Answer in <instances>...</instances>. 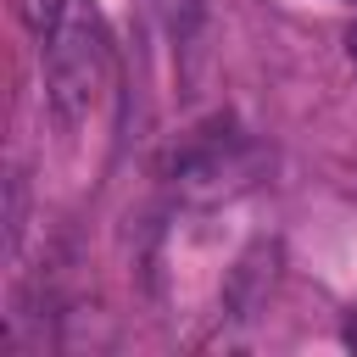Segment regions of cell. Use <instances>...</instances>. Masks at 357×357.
Instances as JSON below:
<instances>
[{
    "mask_svg": "<svg viewBox=\"0 0 357 357\" xmlns=\"http://www.w3.org/2000/svg\"><path fill=\"white\" fill-rule=\"evenodd\" d=\"M346 61H351V67H357V28H351V33H346Z\"/></svg>",
    "mask_w": 357,
    "mask_h": 357,
    "instance_id": "6",
    "label": "cell"
},
{
    "mask_svg": "<svg viewBox=\"0 0 357 357\" xmlns=\"http://www.w3.org/2000/svg\"><path fill=\"white\" fill-rule=\"evenodd\" d=\"M112 78V56H106V33L95 22V11L67 6V17L56 22V33L45 39V100L50 112L73 128L84 123Z\"/></svg>",
    "mask_w": 357,
    "mask_h": 357,
    "instance_id": "1",
    "label": "cell"
},
{
    "mask_svg": "<svg viewBox=\"0 0 357 357\" xmlns=\"http://www.w3.org/2000/svg\"><path fill=\"white\" fill-rule=\"evenodd\" d=\"M156 11L167 17V28H173V33H184V28L195 22V0H156Z\"/></svg>",
    "mask_w": 357,
    "mask_h": 357,
    "instance_id": "4",
    "label": "cell"
},
{
    "mask_svg": "<svg viewBox=\"0 0 357 357\" xmlns=\"http://www.w3.org/2000/svg\"><path fill=\"white\" fill-rule=\"evenodd\" d=\"M340 340H346V346L357 351V307H351V318H346V329H340Z\"/></svg>",
    "mask_w": 357,
    "mask_h": 357,
    "instance_id": "5",
    "label": "cell"
},
{
    "mask_svg": "<svg viewBox=\"0 0 357 357\" xmlns=\"http://www.w3.org/2000/svg\"><path fill=\"white\" fill-rule=\"evenodd\" d=\"M22 218H28V184H22V173H6V212H0V223H6V251L22 245Z\"/></svg>",
    "mask_w": 357,
    "mask_h": 357,
    "instance_id": "3",
    "label": "cell"
},
{
    "mask_svg": "<svg viewBox=\"0 0 357 357\" xmlns=\"http://www.w3.org/2000/svg\"><path fill=\"white\" fill-rule=\"evenodd\" d=\"M67 6H73V0H11V11L22 17V28H28V33H39V39H50V33H56V22L67 17Z\"/></svg>",
    "mask_w": 357,
    "mask_h": 357,
    "instance_id": "2",
    "label": "cell"
}]
</instances>
